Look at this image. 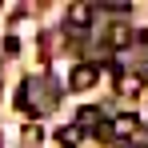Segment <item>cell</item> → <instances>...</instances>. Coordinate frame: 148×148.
Segmentation results:
<instances>
[{
    "instance_id": "3",
    "label": "cell",
    "mask_w": 148,
    "mask_h": 148,
    "mask_svg": "<svg viewBox=\"0 0 148 148\" xmlns=\"http://www.w3.org/2000/svg\"><path fill=\"white\" fill-rule=\"evenodd\" d=\"M96 80H100V68H96V64H76V68H72V88H76V92L92 88Z\"/></svg>"
},
{
    "instance_id": "5",
    "label": "cell",
    "mask_w": 148,
    "mask_h": 148,
    "mask_svg": "<svg viewBox=\"0 0 148 148\" xmlns=\"http://www.w3.org/2000/svg\"><path fill=\"white\" fill-rule=\"evenodd\" d=\"M76 128H80V132H100V128H104L100 108H92V104H88V108H80V112H76Z\"/></svg>"
},
{
    "instance_id": "9",
    "label": "cell",
    "mask_w": 148,
    "mask_h": 148,
    "mask_svg": "<svg viewBox=\"0 0 148 148\" xmlns=\"http://www.w3.org/2000/svg\"><path fill=\"white\" fill-rule=\"evenodd\" d=\"M36 144H40V128L28 124V128H24V148H36Z\"/></svg>"
},
{
    "instance_id": "2",
    "label": "cell",
    "mask_w": 148,
    "mask_h": 148,
    "mask_svg": "<svg viewBox=\"0 0 148 148\" xmlns=\"http://www.w3.org/2000/svg\"><path fill=\"white\" fill-rule=\"evenodd\" d=\"M136 132H140V116H136V112H120V116L112 120V136H116V140H132Z\"/></svg>"
},
{
    "instance_id": "6",
    "label": "cell",
    "mask_w": 148,
    "mask_h": 148,
    "mask_svg": "<svg viewBox=\"0 0 148 148\" xmlns=\"http://www.w3.org/2000/svg\"><path fill=\"white\" fill-rule=\"evenodd\" d=\"M116 88H120V96H140V92H144V80H140L136 72H120Z\"/></svg>"
},
{
    "instance_id": "8",
    "label": "cell",
    "mask_w": 148,
    "mask_h": 148,
    "mask_svg": "<svg viewBox=\"0 0 148 148\" xmlns=\"http://www.w3.org/2000/svg\"><path fill=\"white\" fill-rule=\"evenodd\" d=\"M128 44H132V32H128V28H112L108 48H128Z\"/></svg>"
},
{
    "instance_id": "7",
    "label": "cell",
    "mask_w": 148,
    "mask_h": 148,
    "mask_svg": "<svg viewBox=\"0 0 148 148\" xmlns=\"http://www.w3.org/2000/svg\"><path fill=\"white\" fill-rule=\"evenodd\" d=\"M80 140H84V132H80L76 124H64V128H56V144H60V148H76Z\"/></svg>"
},
{
    "instance_id": "4",
    "label": "cell",
    "mask_w": 148,
    "mask_h": 148,
    "mask_svg": "<svg viewBox=\"0 0 148 148\" xmlns=\"http://www.w3.org/2000/svg\"><path fill=\"white\" fill-rule=\"evenodd\" d=\"M92 16H96V8H92L88 0H76L72 8H68V24H72V28H88Z\"/></svg>"
},
{
    "instance_id": "1",
    "label": "cell",
    "mask_w": 148,
    "mask_h": 148,
    "mask_svg": "<svg viewBox=\"0 0 148 148\" xmlns=\"http://www.w3.org/2000/svg\"><path fill=\"white\" fill-rule=\"evenodd\" d=\"M48 92H52L48 80H24L16 104H20L24 112H32V116H40V112H48V108H52V96H48Z\"/></svg>"
},
{
    "instance_id": "10",
    "label": "cell",
    "mask_w": 148,
    "mask_h": 148,
    "mask_svg": "<svg viewBox=\"0 0 148 148\" xmlns=\"http://www.w3.org/2000/svg\"><path fill=\"white\" fill-rule=\"evenodd\" d=\"M140 148H148V144H140Z\"/></svg>"
}]
</instances>
